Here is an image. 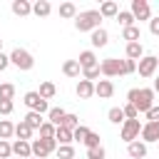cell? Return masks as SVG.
Segmentation results:
<instances>
[{"instance_id":"cell-14","label":"cell","mask_w":159,"mask_h":159,"mask_svg":"<svg viewBox=\"0 0 159 159\" xmlns=\"http://www.w3.org/2000/svg\"><path fill=\"white\" fill-rule=\"evenodd\" d=\"M12 154L20 157V159H30L32 157V149H30V142H22V139H15L12 142Z\"/></svg>"},{"instance_id":"cell-6","label":"cell","mask_w":159,"mask_h":159,"mask_svg":"<svg viewBox=\"0 0 159 159\" xmlns=\"http://www.w3.org/2000/svg\"><path fill=\"white\" fill-rule=\"evenodd\" d=\"M27 107H30V112H37V114H45V112H50V104L37 94V92H27L25 94V99H22Z\"/></svg>"},{"instance_id":"cell-51","label":"cell","mask_w":159,"mask_h":159,"mask_svg":"<svg viewBox=\"0 0 159 159\" xmlns=\"http://www.w3.org/2000/svg\"><path fill=\"white\" fill-rule=\"evenodd\" d=\"M157 144H159V142H157Z\"/></svg>"},{"instance_id":"cell-4","label":"cell","mask_w":159,"mask_h":159,"mask_svg":"<svg viewBox=\"0 0 159 159\" xmlns=\"http://www.w3.org/2000/svg\"><path fill=\"white\" fill-rule=\"evenodd\" d=\"M30 149H32V157L35 159H45L52 152H57V142H55V137L52 139H32L30 142Z\"/></svg>"},{"instance_id":"cell-34","label":"cell","mask_w":159,"mask_h":159,"mask_svg":"<svg viewBox=\"0 0 159 159\" xmlns=\"http://www.w3.org/2000/svg\"><path fill=\"white\" fill-rule=\"evenodd\" d=\"M55 154H57V159H75V147L72 144H60Z\"/></svg>"},{"instance_id":"cell-33","label":"cell","mask_w":159,"mask_h":159,"mask_svg":"<svg viewBox=\"0 0 159 159\" xmlns=\"http://www.w3.org/2000/svg\"><path fill=\"white\" fill-rule=\"evenodd\" d=\"M55 129H57V127L45 119V122L40 124V129H37V132H40V139H52V137H55Z\"/></svg>"},{"instance_id":"cell-1","label":"cell","mask_w":159,"mask_h":159,"mask_svg":"<svg viewBox=\"0 0 159 159\" xmlns=\"http://www.w3.org/2000/svg\"><path fill=\"white\" fill-rule=\"evenodd\" d=\"M127 102L129 104H134L137 107V112H149L152 107H154V89L152 87H134V89H129L127 92Z\"/></svg>"},{"instance_id":"cell-24","label":"cell","mask_w":159,"mask_h":159,"mask_svg":"<svg viewBox=\"0 0 159 159\" xmlns=\"http://www.w3.org/2000/svg\"><path fill=\"white\" fill-rule=\"evenodd\" d=\"M37 94L47 102V99H52L55 94H57V87H55V82H42L40 84V89H37Z\"/></svg>"},{"instance_id":"cell-30","label":"cell","mask_w":159,"mask_h":159,"mask_svg":"<svg viewBox=\"0 0 159 159\" xmlns=\"http://www.w3.org/2000/svg\"><path fill=\"white\" fill-rule=\"evenodd\" d=\"M117 22L122 25V30H124V27H132V25H134V15H132L129 10H119V12H117Z\"/></svg>"},{"instance_id":"cell-46","label":"cell","mask_w":159,"mask_h":159,"mask_svg":"<svg viewBox=\"0 0 159 159\" xmlns=\"http://www.w3.org/2000/svg\"><path fill=\"white\" fill-rule=\"evenodd\" d=\"M10 67V55H5V52H0V72H5Z\"/></svg>"},{"instance_id":"cell-40","label":"cell","mask_w":159,"mask_h":159,"mask_svg":"<svg viewBox=\"0 0 159 159\" xmlns=\"http://www.w3.org/2000/svg\"><path fill=\"white\" fill-rule=\"evenodd\" d=\"M84 147H87V149H92V147H99V134L89 129V134H87V139H84Z\"/></svg>"},{"instance_id":"cell-38","label":"cell","mask_w":159,"mask_h":159,"mask_svg":"<svg viewBox=\"0 0 159 159\" xmlns=\"http://www.w3.org/2000/svg\"><path fill=\"white\" fill-rule=\"evenodd\" d=\"M107 157V152H104V147L99 144V147H92V149H87V159H104Z\"/></svg>"},{"instance_id":"cell-11","label":"cell","mask_w":159,"mask_h":159,"mask_svg":"<svg viewBox=\"0 0 159 159\" xmlns=\"http://www.w3.org/2000/svg\"><path fill=\"white\" fill-rule=\"evenodd\" d=\"M94 94H97L99 99H109V97L114 94L112 80H99V82H94Z\"/></svg>"},{"instance_id":"cell-3","label":"cell","mask_w":159,"mask_h":159,"mask_svg":"<svg viewBox=\"0 0 159 159\" xmlns=\"http://www.w3.org/2000/svg\"><path fill=\"white\" fill-rule=\"evenodd\" d=\"M10 65H15L17 70L27 72V70H32V67H35V57H32L25 47H15V50L10 52Z\"/></svg>"},{"instance_id":"cell-12","label":"cell","mask_w":159,"mask_h":159,"mask_svg":"<svg viewBox=\"0 0 159 159\" xmlns=\"http://www.w3.org/2000/svg\"><path fill=\"white\" fill-rule=\"evenodd\" d=\"M89 42H92V47H104L109 42V32L104 27H97V30L89 32Z\"/></svg>"},{"instance_id":"cell-26","label":"cell","mask_w":159,"mask_h":159,"mask_svg":"<svg viewBox=\"0 0 159 159\" xmlns=\"http://www.w3.org/2000/svg\"><path fill=\"white\" fill-rule=\"evenodd\" d=\"M55 142H57V147L60 144H72V132L65 129V127H57L55 129Z\"/></svg>"},{"instance_id":"cell-32","label":"cell","mask_w":159,"mask_h":159,"mask_svg":"<svg viewBox=\"0 0 159 159\" xmlns=\"http://www.w3.org/2000/svg\"><path fill=\"white\" fill-rule=\"evenodd\" d=\"M60 127H65V129H70V132H72V129H77V127H80V117H77V114H72V112H67Z\"/></svg>"},{"instance_id":"cell-43","label":"cell","mask_w":159,"mask_h":159,"mask_svg":"<svg viewBox=\"0 0 159 159\" xmlns=\"http://www.w3.org/2000/svg\"><path fill=\"white\" fill-rule=\"evenodd\" d=\"M122 70H124V75H134L137 72V62L134 60H122Z\"/></svg>"},{"instance_id":"cell-7","label":"cell","mask_w":159,"mask_h":159,"mask_svg":"<svg viewBox=\"0 0 159 159\" xmlns=\"http://www.w3.org/2000/svg\"><path fill=\"white\" fill-rule=\"evenodd\" d=\"M99 70H102L104 77L124 75V70H122V60H117V57H107V60H102V62H99Z\"/></svg>"},{"instance_id":"cell-19","label":"cell","mask_w":159,"mask_h":159,"mask_svg":"<svg viewBox=\"0 0 159 159\" xmlns=\"http://www.w3.org/2000/svg\"><path fill=\"white\" fill-rule=\"evenodd\" d=\"M117 12H119V5H117L114 0H104V2L99 5V15H102V17H117Z\"/></svg>"},{"instance_id":"cell-50","label":"cell","mask_w":159,"mask_h":159,"mask_svg":"<svg viewBox=\"0 0 159 159\" xmlns=\"http://www.w3.org/2000/svg\"><path fill=\"white\" fill-rule=\"evenodd\" d=\"M30 159H35V157H30Z\"/></svg>"},{"instance_id":"cell-13","label":"cell","mask_w":159,"mask_h":159,"mask_svg":"<svg viewBox=\"0 0 159 159\" xmlns=\"http://www.w3.org/2000/svg\"><path fill=\"white\" fill-rule=\"evenodd\" d=\"M127 154H129L132 159H144V157H147V144H144L142 139L129 142V144H127Z\"/></svg>"},{"instance_id":"cell-39","label":"cell","mask_w":159,"mask_h":159,"mask_svg":"<svg viewBox=\"0 0 159 159\" xmlns=\"http://www.w3.org/2000/svg\"><path fill=\"white\" fill-rule=\"evenodd\" d=\"M122 112H124V119H139V112H137V107H134V104H129V102L122 107Z\"/></svg>"},{"instance_id":"cell-37","label":"cell","mask_w":159,"mask_h":159,"mask_svg":"<svg viewBox=\"0 0 159 159\" xmlns=\"http://www.w3.org/2000/svg\"><path fill=\"white\" fill-rule=\"evenodd\" d=\"M12 97H15V84L2 82L0 84V99H12Z\"/></svg>"},{"instance_id":"cell-9","label":"cell","mask_w":159,"mask_h":159,"mask_svg":"<svg viewBox=\"0 0 159 159\" xmlns=\"http://www.w3.org/2000/svg\"><path fill=\"white\" fill-rule=\"evenodd\" d=\"M129 12L134 15V20H152V7L147 0H132Z\"/></svg>"},{"instance_id":"cell-25","label":"cell","mask_w":159,"mask_h":159,"mask_svg":"<svg viewBox=\"0 0 159 159\" xmlns=\"http://www.w3.org/2000/svg\"><path fill=\"white\" fill-rule=\"evenodd\" d=\"M22 122H25V124H27V127H30V129L35 132V129H40V124H42L45 119H42V114H37V112H27Z\"/></svg>"},{"instance_id":"cell-16","label":"cell","mask_w":159,"mask_h":159,"mask_svg":"<svg viewBox=\"0 0 159 159\" xmlns=\"http://www.w3.org/2000/svg\"><path fill=\"white\" fill-rule=\"evenodd\" d=\"M12 12L17 15V17H25V15H30L32 12V2H27V0H12Z\"/></svg>"},{"instance_id":"cell-18","label":"cell","mask_w":159,"mask_h":159,"mask_svg":"<svg viewBox=\"0 0 159 159\" xmlns=\"http://www.w3.org/2000/svg\"><path fill=\"white\" fill-rule=\"evenodd\" d=\"M77 62H80V67H82V70H89V67H94V65H97V55H94L92 50H84V52H80Z\"/></svg>"},{"instance_id":"cell-31","label":"cell","mask_w":159,"mask_h":159,"mask_svg":"<svg viewBox=\"0 0 159 159\" xmlns=\"http://www.w3.org/2000/svg\"><path fill=\"white\" fill-rule=\"evenodd\" d=\"M107 119H109L112 124H124V112H122V107H112V109L107 112Z\"/></svg>"},{"instance_id":"cell-5","label":"cell","mask_w":159,"mask_h":159,"mask_svg":"<svg viewBox=\"0 0 159 159\" xmlns=\"http://www.w3.org/2000/svg\"><path fill=\"white\" fill-rule=\"evenodd\" d=\"M139 132H142V122L139 119H124V124L119 129V137L129 144V142H137L139 139Z\"/></svg>"},{"instance_id":"cell-17","label":"cell","mask_w":159,"mask_h":159,"mask_svg":"<svg viewBox=\"0 0 159 159\" xmlns=\"http://www.w3.org/2000/svg\"><path fill=\"white\" fill-rule=\"evenodd\" d=\"M124 52H127V60H134V62L144 57V47H142V42H127V50H124Z\"/></svg>"},{"instance_id":"cell-22","label":"cell","mask_w":159,"mask_h":159,"mask_svg":"<svg viewBox=\"0 0 159 159\" xmlns=\"http://www.w3.org/2000/svg\"><path fill=\"white\" fill-rule=\"evenodd\" d=\"M65 114H67V112H65L62 107H50V112H47V122L55 124V127H60L62 119H65Z\"/></svg>"},{"instance_id":"cell-36","label":"cell","mask_w":159,"mask_h":159,"mask_svg":"<svg viewBox=\"0 0 159 159\" xmlns=\"http://www.w3.org/2000/svg\"><path fill=\"white\" fill-rule=\"evenodd\" d=\"M87 134H89V129H87L84 124H80L77 129H72V142H82V144H84V139H87Z\"/></svg>"},{"instance_id":"cell-42","label":"cell","mask_w":159,"mask_h":159,"mask_svg":"<svg viewBox=\"0 0 159 159\" xmlns=\"http://www.w3.org/2000/svg\"><path fill=\"white\" fill-rule=\"evenodd\" d=\"M10 154H12V144L5 142V139H0V159H7Z\"/></svg>"},{"instance_id":"cell-23","label":"cell","mask_w":159,"mask_h":159,"mask_svg":"<svg viewBox=\"0 0 159 159\" xmlns=\"http://www.w3.org/2000/svg\"><path fill=\"white\" fill-rule=\"evenodd\" d=\"M139 37H142L139 25H132V27H124L122 30V40H127V42H139Z\"/></svg>"},{"instance_id":"cell-41","label":"cell","mask_w":159,"mask_h":159,"mask_svg":"<svg viewBox=\"0 0 159 159\" xmlns=\"http://www.w3.org/2000/svg\"><path fill=\"white\" fill-rule=\"evenodd\" d=\"M12 109H15V104H12V99H0V114H12Z\"/></svg>"},{"instance_id":"cell-27","label":"cell","mask_w":159,"mask_h":159,"mask_svg":"<svg viewBox=\"0 0 159 159\" xmlns=\"http://www.w3.org/2000/svg\"><path fill=\"white\" fill-rule=\"evenodd\" d=\"M15 137H17V139H22V142H30L32 129H30L25 122H17V124H15Z\"/></svg>"},{"instance_id":"cell-28","label":"cell","mask_w":159,"mask_h":159,"mask_svg":"<svg viewBox=\"0 0 159 159\" xmlns=\"http://www.w3.org/2000/svg\"><path fill=\"white\" fill-rule=\"evenodd\" d=\"M12 134H15V124H12L10 119H0V139L7 142Z\"/></svg>"},{"instance_id":"cell-47","label":"cell","mask_w":159,"mask_h":159,"mask_svg":"<svg viewBox=\"0 0 159 159\" xmlns=\"http://www.w3.org/2000/svg\"><path fill=\"white\" fill-rule=\"evenodd\" d=\"M152 89H154V92H159V77L154 80V87H152Z\"/></svg>"},{"instance_id":"cell-15","label":"cell","mask_w":159,"mask_h":159,"mask_svg":"<svg viewBox=\"0 0 159 159\" xmlns=\"http://www.w3.org/2000/svg\"><path fill=\"white\" fill-rule=\"evenodd\" d=\"M75 92H77V97H80V99H89V97L94 94V82L80 80V82H77V89H75Z\"/></svg>"},{"instance_id":"cell-21","label":"cell","mask_w":159,"mask_h":159,"mask_svg":"<svg viewBox=\"0 0 159 159\" xmlns=\"http://www.w3.org/2000/svg\"><path fill=\"white\" fill-rule=\"evenodd\" d=\"M62 72H65V77H80V75H82V67H80L77 60H67V62L62 65Z\"/></svg>"},{"instance_id":"cell-29","label":"cell","mask_w":159,"mask_h":159,"mask_svg":"<svg viewBox=\"0 0 159 159\" xmlns=\"http://www.w3.org/2000/svg\"><path fill=\"white\" fill-rule=\"evenodd\" d=\"M60 17H65V20L77 17V7H75V2H62V5H60Z\"/></svg>"},{"instance_id":"cell-2","label":"cell","mask_w":159,"mask_h":159,"mask_svg":"<svg viewBox=\"0 0 159 159\" xmlns=\"http://www.w3.org/2000/svg\"><path fill=\"white\" fill-rule=\"evenodd\" d=\"M99 22H102L99 10H84V12H77V17H75L77 32H92L99 27Z\"/></svg>"},{"instance_id":"cell-35","label":"cell","mask_w":159,"mask_h":159,"mask_svg":"<svg viewBox=\"0 0 159 159\" xmlns=\"http://www.w3.org/2000/svg\"><path fill=\"white\" fill-rule=\"evenodd\" d=\"M99 75H102V70H99V62H97L94 67H89V70H82V80H87V82H94Z\"/></svg>"},{"instance_id":"cell-20","label":"cell","mask_w":159,"mask_h":159,"mask_svg":"<svg viewBox=\"0 0 159 159\" xmlns=\"http://www.w3.org/2000/svg\"><path fill=\"white\" fill-rule=\"evenodd\" d=\"M32 12H35L37 17H47V15L52 12L50 0H37V2H32Z\"/></svg>"},{"instance_id":"cell-49","label":"cell","mask_w":159,"mask_h":159,"mask_svg":"<svg viewBox=\"0 0 159 159\" xmlns=\"http://www.w3.org/2000/svg\"><path fill=\"white\" fill-rule=\"evenodd\" d=\"M157 70H159V57H157Z\"/></svg>"},{"instance_id":"cell-45","label":"cell","mask_w":159,"mask_h":159,"mask_svg":"<svg viewBox=\"0 0 159 159\" xmlns=\"http://www.w3.org/2000/svg\"><path fill=\"white\" fill-rule=\"evenodd\" d=\"M149 32H152L154 37H159V17H152V20H149Z\"/></svg>"},{"instance_id":"cell-48","label":"cell","mask_w":159,"mask_h":159,"mask_svg":"<svg viewBox=\"0 0 159 159\" xmlns=\"http://www.w3.org/2000/svg\"><path fill=\"white\" fill-rule=\"evenodd\" d=\"M0 52H2V37H0Z\"/></svg>"},{"instance_id":"cell-8","label":"cell","mask_w":159,"mask_h":159,"mask_svg":"<svg viewBox=\"0 0 159 159\" xmlns=\"http://www.w3.org/2000/svg\"><path fill=\"white\" fill-rule=\"evenodd\" d=\"M137 72H139V77H152L157 72V57L144 55L142 60H137Z\"/></svg>"},{"instance_id":"cell-44","label":"cell","mask_w":159,"mask_h":159,"mask_svg":"<svg viewBox=\"0 0 159 159\" xmlns=\"http://www.w3.org/2000/svg\"><path fill=\"white\" fill-rule=\"evenodd\" d=\"M147 122H159V107H157V104L147 112Z\"/></svg>"},{"instance_id":"cell-10","label":"cell","mask_w":159,"mask_h":159,"mask_svg":"<svg viewBox=\"0 0 159 159\" xmlns=\"http://www.w3.org/2000/svg\"><path fill=\"white\" fill-rule=\"evenodd\" d=\"M139 137H142L144 144H149V142H159V122H147V124H142Z\"/></svg>"}]
</instances>
